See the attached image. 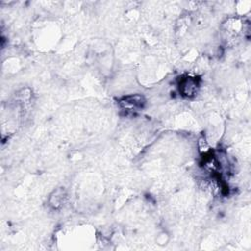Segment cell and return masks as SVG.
I'll list each match as a JSON object with an SVG mask.
<instances>
[{
  "label": "cell",
  "instance_id": "6da1fadb",
  "mask_svg": "<svg viewBox=\"0 0 251 251\" xmlns=\"http://www.w3.org/2000/svg\"><path fill=\"white\" fill-rule=\"evenodd\" d=\"M119 103L124 110L127 112H134L142 109L146 100L141 94H129L121 98Z\"/></svg>",
  "mask_w": 251,
  "mask_h": 251
},
{
  "label": "cell",
  "instance_id": "7a4b0ae2",
  "mask_svg": "<svg viewBox=\"0 0 251 251\" xmlns=\"http://www.w3.org/2000/svg\"><path fill=\"white\" fill-rule=\"evenodd\" d=\"M199 88V82L196 77L186 76L180 79L179 92L185 97H192L197 93Z\"/></svg>",
  "mask_w": 251,
  "mask_h": 251
},
{
  "label": "cell",
  "instance_id": "3957f363",
  "mask_svg": "<svg viewBox=\"0 0 251 251\" xmlns=\"http://www.w3.org/2000/svg\"><path fill=\"white\" fill-rule=\"evenodd\" d=\"M65 197H66L65 190L63 188H58L50 196V203L54 208H57L62 205Z\"/></svg>",
  "mask_w": 251,
  "mask_h": 251
}]
</instances>
